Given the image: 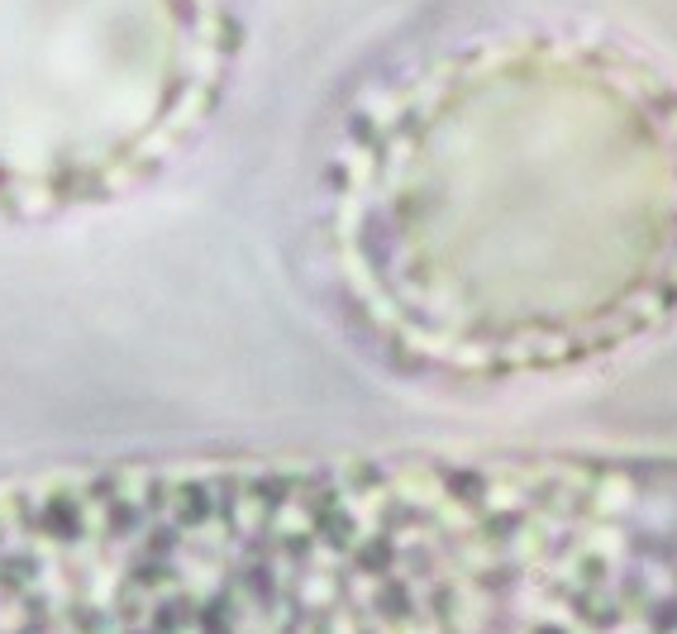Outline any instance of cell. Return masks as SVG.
Returning a JSON list of instances; mask_svg holds the SVG:
<instances>
[{
  "label": "cell",
  "instance_id": "6da1fadb",
  "mask_svg": "<svg viewBox=\"0 0 677 634\" xmlns=\"http://www.w3.org/2000/svg\"><path fill=\"white\" fill-rule=\"evenodd\" d=\"M300 272L348 353L434 396L649 358L677 334V67L563 19L387 48L315 125Z\"/></svg>",
  "mask_w": 677,
  "mask_h": 634
},
{
  "label": "cell",
  "instance_id": "7a4b0ae2",
  "mask_svg": "<svg viewBox=\"0 0 677 634\" xmlns=\"http://www.w3.org/2000/svg\"><path fill=\"white\" fill-rule=\"evenodd\" d=\"M0 634H677V448L396 444L10 472Z\"/></svg>",
  "mask_w": 677,
  "mask_h": 634
},
{
  "label": "cell",
  "instance_id": "3957f363",
  "mask_svg": "<svg viewBox=\"0 0 677 634\" xmlns=\"http://www.w3.org/2000/svg\"><path fill=\"white\" fill-rule=\"evenodd\" d=\"M248 0H0V229L125 210L210 139Z\"/></svg>",
  "mask_w": 677,
  "mask_h": 634
}]
</instances>
